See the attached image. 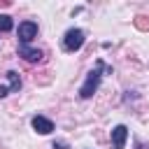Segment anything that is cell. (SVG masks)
Returning <instances> with one entry per match:
<instances>
[{"label": "cell", "instance_id": "obj_2", "mask_svg": "<svg viewBox=\"0 0 149 149\" xmlns=\"http://www.w3.org/2000/svg\"><path fill=\"white\" fill-rule=\"evenodd\" d=\"M81 44H84V30L81 28H70L63 37V49L65 51H77V49H81Z\"/></svg>", "mask_w": 149, "mask_h": 149}, {"label": "cell", "instance_id": "obj_1", "mask_svg": "<svg viewBox=\"0 0 149 149\" xmlns=\"http://www.w3.org/2000/svg\"><path fill=\"white\" fill-rule=\"evenodd\" d=\"M100 70H112V68H107L102 61H98V68L95 70H91L88 72V77H86V81L81 84V88H79V98H84V100H88L95 91H98V84H100Z\"/></svg>", "mask_w": 149, "mask_h": 149}, {"label": "cell", "instance_id": "obj_9", "mask_svg": "<svg viewBox=\"0 0 149 149\" xmlns=\"http://www.w3.org/2000/svg\"><path fill=\"white\" fill-rule=\"evenodd\" d=\"M54 149H68L65 142H54Z\"/></svg>", "mask_w": 149, "mask_h": 149}, {"label": "cell", "instance_id": "obj_10", "mask_svg": "<svg viewBox=\"0 0 149 149\" xmlns=\"http://www.w3.org/2000/svg\"><path fill=\"white\" fill-rule=\"evenodd\" d=\"M7 93H9V88H7V86H0V98H5Z\"/></svg>", "mask_w": 149, "mask_h": 149}, {"label": "cell", "instance_id": "obj_6", "mask_svg": "<svg viewBox=\"0 0 149 149\" xmlns=\"http://www.w3.org/2000/svg\"><path fill=\"white\" fill-rule=\"evenodd\" d=\"M19 56H23L28 63H37V61L42 58V51H40V49H30L28 44H21V47H19Z\"/></svg>", "mask_w": 149, "mask_h": 149}, {"label": "cell", "instance_id": "obj_11", "mask_svg": "<svg viewBox=\"0 0 149 149\" xmlns=\"http://www.w3.org/2000/svg\"><path fill=\"white\" fill-rule=\"evenodd\" d=\"M137 149H149V142H137Z\"/></svg>", "mask_w": 149, "mask_h": 149}, {"label": "cell", "instance_id": "obj_4", "mask_svg": "<svg viewBox=\"0 0 149 149\" xmlns=\"http://www.w3.org/2000/svg\"><path fill=\"white\" fill-rule=\"evenodd\" d=\"M33 128L40 133V135H49L51 130H54V121L51 119H47V116H42V114H37V116H33Z\"/></svg>", "mask_w": 149, "mask_h": 149}, {"label": "cell", "instance_id": "obj_7", "mask_svg": "<svg viewBox=\"0 0 149 149\" xmlns=\"http://www.w3.org/2000/svg\"><path fill=\"white\" fill-rule=\"evenodd\" d=\"M7 79H9V91H19V88H21V79H19V74H16L14 70L7 72Z\"/></svg>", "mask_w": 149, "mask_h": 149}, {"label": "cell", "instance_id": "obj_8", "mask_svg": "<svg viewBox=\"0 0 149 149\" xmlns=\"http://www.w3.org/2000/svg\"><path fill=\"white\" fill-rule=\"evenodd\" d=\"M12 16L9 14H0V33H7V30H12Z\"/></svg>", "mask_w": 149, "mask_h": 149}, {"label": "cell", "instance_id": "obj_5", "mask_svg": "<svg viewBox=\"0 0 149 149\" xmlns=\"http://www.w3.org/2000/svg\"><path fill=\"white\" fill-rule=\"evenodd\" d=\"M126 140H128V128H126V126H116V128L112 130V147H114V149H123Z\"/></svg>", "mask_w": 149, "mask_h": 149}, {"label": "cell", "instance_id": "obj_3", "mask_svg": "<svg viewBox=\"0 0 149 149\" xmlns=\"http://www.w3.org/2000/svg\"><path fill=\"white\" fill-rule=\"evenodd\" d=\"M33 37H37V23H35V21H23V23H19V40H21V44L33 42Z\"/></svg>", "mask_w": 149, "mask_h": 149}]
</instances>
